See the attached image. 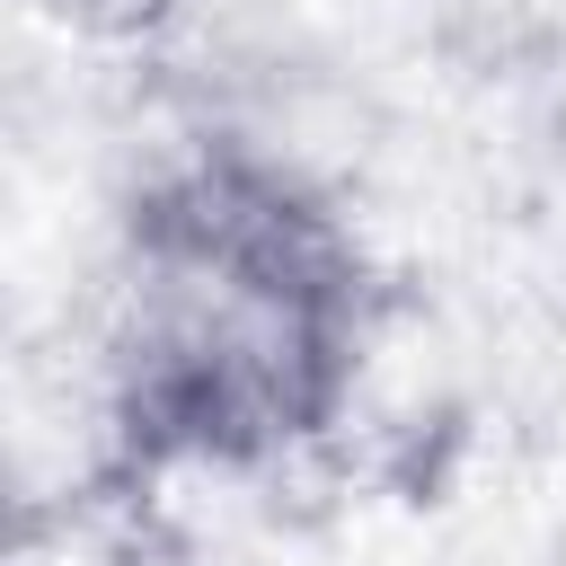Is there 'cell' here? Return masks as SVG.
Here are the masks:
<instances>
[{
	"label": "cell",
	"instance_id": "6da1fadb",
	"mask_svg": "<svg viewBox=\"0 0 566 566\" xmlns=\"http://www.w3.org/2000/svg\"><path fill=\"white\" fill-rule=\"evenodd\" d=\"M354 371V256L256 168L168 177L124 239L115 398L150 451L256 460L318 433Z\"/></svg>",
	"mask_w": 566,
	"mask_h": 566
},
{
	"label": "cell",
	"instance_id": "7a4b0ae2",
	"mask_svg": "<svg viewBox=\"0 0 566 566\" xmlns=\"http://www.w3.org/2000/svg\"><path fill=\"white\" fill-rule=\"evenodd\" d=\"M177 9H186V0H35V18H44V27L88 35V44H133V35L168 27Z\"/></svg>",
	"mask_w": 566,
	"mask_h": 566
}]
</instances>
